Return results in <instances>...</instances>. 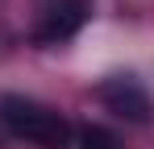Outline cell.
<instances>
[{
  "instance_id": "1",
  "label": "cell",
  "mask_w": 154,
  "mask_h": 149,
  "mask_svg": "<svg viewBox=\"0 0 154 149\" xmlns=\"http://www.w3.org/2000/svg\"><path fill=\"white\" fill-rule=\"evenodd\" d=\"M0 120L17 141H25L33 149H75V124L42 99L0 95Z\"/></svg>"
},
{
  "instance_id": "2",
  "label": "cell",
  "mask_w": 154,
  "mask_h": 149,
  "mask_svg": "<svg viewBox=\"0 0 154 149\" xmlns=\"http://www.w3.org/2000/svg\"><path fill=\"white\" fill-rule=\"evenodd\" d=\"M96 95L108 112H117L121 120H133V124H150L154 116V104L146 95V87L137 83V79H129V74H117V79H104L100 87H96Z\"/></svg>"
},
{
  "instance_id": "3",
  "label": "cell",
  "mask_w": 154,
  "mask_h": 149,
  "mask_svg": "<svg viewBox=\"0 0 154 149\" xmlns=\"http://www.w3.org/2000/svg\"><path fill=\"white\" fill-rule=\"evenodd\" d=\"M88 0H46V8H42V21L33 29V42L38 46H58V42H67V37H75L79 25L88 21Z\"/></svg>"
},
{
  "instance_id": "4",
  "label": "cell",
  "mask_w": 154,
  "mask_h": 149,
  "mask_svg": "<svg viewBox=\"0 0 154 149\" xmlns=\"http://www.w3.org/2000/svg\"><path fill=\"white\" fill-rule=\"evenodd\" d=\"M75 149H125V145L117 141L112 128H104V124H88V128L75 133Z\"/></svg>"
}]
</instances>
